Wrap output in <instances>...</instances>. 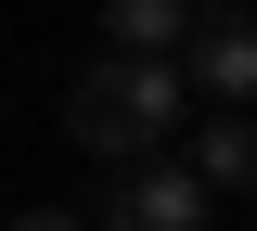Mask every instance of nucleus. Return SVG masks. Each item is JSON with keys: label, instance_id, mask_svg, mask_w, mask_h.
<instances>
[{"label": "nucleus", "instance_id": "1", "mask_svg": "<svg viewBox=\"0 0 257 231\" xmlns=\"http://www.w3.org/2000/svg\"><path fill=\"white\" fill-rule=\"evenodd\" d=\"M64 129H77V154L142 167L167 129H180V77H167V65H142V52H103V65L64 90Z\"/></svg>", "mask_w": 257, "mask_h": 231}, {"label": "nucleus", "instance_id": "2", "mask_svg": "<svg viewBox=\"0 0 257 231\" xmlns=\"http://www.w3.org/2000/svg\"><path fill=\"white\" fill-rule=\"evenodd\" d=\"M180 103H206V116H257V13H193V39H180Z\"/></svg>", "mask_w": 257, "mask_h": 231}, {"label": "nucleus", "instance_id": "3", "mask_svg": "<svg viewBox=\"0 0 257 231\" xmlns=\"http://www.w3.org/2000/svg\"><path fill=\"white\" fill-rule=\"evenodd\" d=\"M103 231H219V193L193 180V167H116V193H103Z\"/></svg>", "mask_w": 257, "mask_h": 231}, {"label": "nucleus", "instance_id": "4", "mask_svg": "<svg viewBox=\"0 0 257 231\" xmlns=\"http://www.w3.org/2000/svg\"><path fill=\"white\" fill-rule=\"evenodd\" d=\"M193 13L206 0H103V52H142V65H167L193 39Z\"/></svg>", "mask_w": 257, "mask_h": 231}, {"label": "nucleus", "instance_id": "5", "mask_svg": "<svg viewBox=\"0 0 257 231\" xmlns=\"http://www.w3.org/2000/svg\"><path fill=\"white\" fill-rule=\"evenodd\" d=\"M193 180H206V193H257V116H206Z\"/></svg>", "mask_w": 257, "mask_h": 231}, {"label": "nucleus", "instance_id": "6", "mask_svg": "<svg viewBox=\"0 0 257 231\" xmlns=\"http://www.w3.org/2000/svg\"><path fill=\"white\" fill-rule=\"evenodd\" d=\"M0 231H90V218H77V205H13Z\"/></svg>", "mask_w": 257, "mask_h": 231}]
</instances>
